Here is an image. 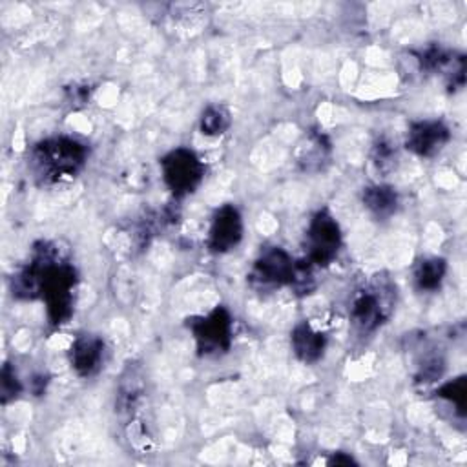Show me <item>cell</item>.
Here are the masks:
<instances>
[{
    "mask_svg": "<svg viewBox=\"0 0 467 467\" xmlns=\"http://www.w3.org/2000/svg\"><path fill=\"white\" fill-rule=\"evenodd\" d=\"M86 146L71 137L40 140L31 153V170L42 184L75 177L86 162Z\"/></svg>",
    "mask_w": 467,
    "mask_h": 467,
    "instance_id": "obj_1",
    "label": "cell"
},
{
    "mask_svg": "<svg viewBox=\"0 0 467 467\" xmlns=\"http://www.w3.org/2000/svg\"><path fill=\"white\" fill-rule=\"evenodd\" d=\"M104 359V341L97 336H78L69 348V361L82 378L93 376Z\"/></svg>",
    "mask_w": 467,
    "mask_h": 467,
    "instance_id": "obj_10",
    "label": "cell"
},
{
    "mask_svg": "<svg viewBox=\"0 0 467 467\" xmlns=\"http://www.w3.org/2000/svg\"><path fill=\"white\" fill-rule=\"evenodd\" d=\"M436 394H438V398H443L449 403H452L458 416L463 418V414H465V376H458V378L443 383L436 390Z\"/></svg>",
    "mask_w": 467,
    "mask_h": 467,
    "instance_id": "obj_15",
    "label": "cell"
},
{
    "mask_svg": "<svg viewBox=\"0 0 467 467\" xmlns=\"http://www.w3.org/2000/svg\"><path fill=\"white\" fill-rule=\"evenodd\" d=\"M294 265L296 261L285 248L270 246L263 250L255 259L250 272V283L257 290H272L283 285H290Z\"/></svg>",
    "mask_w": 467,
    "mask_h": 467,
    "instance_id": "obj_7",
    "label": "cell"
},
{
    "mask_svg": "<svg viewBox=\"0 0 467 467\" xmlns=\"http://www.w3.org/2000/svg\"><path fill=\"white\" fill-rule=\"evenodd\" d=\"M230 122H232L230 111L223 104H210L204 108L201 115L199 128L202 135L215 137V135H223L230 128Z\"/></svg>",
    "mask_w": 467,
    "mask_h": 467,
    "instance_id": "obj_14",
    "label": "cell"
},
{
    "mask_svg": "<svg viewBox=\"0 0 467 467\" xmlns=\"http://www.w3.org/2000/svg\"><path fill=\"white\" fill-rule=\"evenodd\" d=\"M201 356H219L232 345V316L224 306H215L206 316L188 319Z\"/></svg>",
    "mask_w": 467,
    "mask_h": 467,
    "instance_id": "obj_5",
    "label": "cell"
},
{
    "mask_svg": "<svg viewBox=\"0 0 467 467\" xmlns=\"http://www.w3.org/2000/svg\"><path fill=\"white\" fill-rule=\"evenodd\" d=\"M0 392H2V403H9L11 400H16L18 394L22 392V383L16 378L15 368L5 363L2 367V374H0Z\"/></svg>",
    "mask_w": 467,
    "mask_h": 467,
    "instance_id": "obj_18",
    "label": "cell"
},
{
    "mask_svg": "<svg viewBox=\"0 0 467 467\" xmlns=\"http://www.w3.org/2000/svg\"><path fill=\"white\" fill-rule=\"evenodd\" d=\"M290 286L297 294H310L316 288V279H314V265L310 261H297L294 265Z\"/></svg>",
    "mask_w": 467,
    "mask_h": 467,
    "instance_id": "obj_17",
    "label": "cell"
},
{
    "mask_svg": "<svg viewBox=\"0 0 467 467\" xmlns=\"http://www.w3.org/2000/svg\"><path fill=\"white\" fill-rule=\"evenodd\" d=\"M365 208L378 219L390 217L398 208V193L389 184H370L363 190Z\"/></svg>",
    "mask_w": 467,
    "mask_h": 467,
    "instance_id": "obj_12",
    "label": "cell"
},
{
    "mask_svg": "<svg viewBox=\"0 0 467 467\" xmlns=\"http://www.w3.org/2000/svg\"><path fill=\"white\" fill-rule=\"evenodd\" d=\"M447 263L441 257H425L414 268V285L421 292H434L441 286Z\"/></svg>",
    "mask_w": 467,
    "mask_h": 467,
    "instance_id": "obj_13",
    "label": "cell"
},
{
    "mask_svg": "<svg viewBox=\"0 0 467 467\" xmlns=\"http://www.w3.org/2000/svg\"><path fill=\"white\" fill-rule=\"evenodd\" d=\"M341 248V230L334 215L323 208L314 213L306 228V261L314 266L332 263Z\"/></svg>",
    "mask_w": 467,
    "mask_h": 467,
    "instance_id": "obj_6",
    "label": "cell"
},
{
    "mask_svg": "<svg viewBox=\"0 0 467 467\" xmlns=\"http://www.w3.org/2000/svg\"><path fill=\"white\" fill-rule=\"evenodd\" d=\"M290 343L296 358L308 365L321 359L327 348V336L314 328L308 321H303L294 327L290 334Z\"/></svg>",
    "mask_w": 467,
    "mask_h": 467,
    "instance_id": "obj_11",
    "label": "cell"
},
{
    "mask_svg": "<svg viewBox=\"0 0 467 467\" xmlns=\"http://www.w3.org/2000/svg\"><path fill=\"white\" fill-rule=\"evenodd\" d=\"M449 139L451 131L441 120H418L409 126L405 146L418 157H432L445 148Z\"/></svg>",
    "mask_w": 467,
    "mask_h": 467,
    "instance_id": "obj_9",
    "label": "cell"
},
{
    "mask_svg": "<svg viewBox=\"0 0 467 467\" xmlns=\"http://www.w3.org/2000/svg\"><path fill=\"white\" fill-rule=\"evenodd\" d=\"M328 463L330 465H350V463H356L350 456H347V454H343V452H337V454H334L330 460H328Z\"/></svg>",
    "mask_w": 467,
    "mask_h": 467,
    "instance_id": "obj_19",
    "label": "cell"
},
{
    "mask_svg": "<svg viewBox=\"0 0 467 467\" xmlns=\"http://www.w3.org/2000/svg\"><path fill=\"white\" fill-rule=\"evenodd\" d=\"M77 285L75 268L60 257L47 263L42 275V297L46 301L47 319L62 325L73 312V288Z\"/></svg>",
    "mask_w": 467,
    "mask_h": 467,
    "instance_id": "obj_3",
    "label": "cell"
},
{
    "mask_svg": "<svg viewBox=\"0 0 467 467\" xmlns=\"http://www.w3.org/2000/svg\"><path fill=\"white\" fill-rule=\"evenodd\" d=\"M243 237V219L239 210L234 204L221 206L210 224L208 232V248L215 254L230 252L239 244Z\"/></svg>",
    "mask_w": 467,
    "mask_h": 467,
    "instance_id": "obj_8",
    "label": "cell"
},
{
    "mask_svg": "<svg viewBox=\"0 0 467 467\" xmlns=\"http://www.w3.org/2000/svg\"><path fill=\"white\" fill-rule=\"evenodd\" d=\"M162 179L175 197L193 193L204 177V164L195 151L175 148L161 159Z\"/></svg>",
    "mask_w": 467,
    "mask_h": 467,
    "instance_id": "obj_4",
    "label": "cell"
},
{
    "mask_svg": "<svg viewBox=\"0 0 467 467\" xmlns=\"http://www.w3.org/2000/svg\"><path fill=\"white\" fill-rule=\"evenodd\" d=\"M396 159H398L396 146L389 139L381 137L374 142V146H372V162L379 171H383V173L390 171L396 164Z\"/></svg>",
    "mask_w": 467,
    "mask_h": 467,
    "instance_id": "obj_16",
    "label": "cell"
},
{
    "mask_svg": "<svg viewBox=\"0 0 467 467\" xmlns=\"http://www.w3.org/2000/svg\"><path fill=\"white\" fill-rule=\"evenodd\" d=\"M396 286L385 275H376L365 288H361L350 303V321L352 325L363 332H374L381 327L394 306Z\"/></svg>",
    "mask_w": 467,
    "mask_h": 467,
    "instance_id": "obj_2",
    "label": "cell"
}]
</instances>
